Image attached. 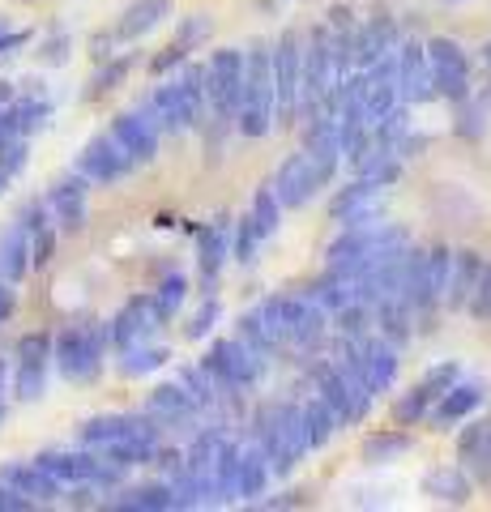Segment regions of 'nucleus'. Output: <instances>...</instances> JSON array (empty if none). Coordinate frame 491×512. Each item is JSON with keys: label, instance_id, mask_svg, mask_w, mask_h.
Instances as JSON below:
<instances>
[{"label": "nucleus", "instance_id": "f257e3e1", "mask_svg": "<svg viewBox=\"0 0 491 512\" xmlns=\"http://www.w3.org/2000/svg\"><path fill=\"white\" fill-rule=\"evenodd\" d=\"M235 128L244 137H265L274 128V64H269V43H252L244 52V86H240V107H235Z\"/></svg>", "mask_w": 491, "mask_h": 512}, {"label": "nucleus", "instance_id": "f03ea898", "mask_svg": "<svg viewBox=\"0 0 491 512\" xmlns=\"http://www.w3.org/2000/svg\"><path fill=\"white\" fill-rule=\"evenodd\" d=\"M107 325H69L52 338V363L69 384H90L103 372Z\"/></svg>", "mask_w": 491, "mask_h": 512}, {"label": "nucleus", "instance_id": "7ed1b4c3", "mask_svg": "<svg viewBox=\"0 0 491 512\" xmlns=\"http://www.w3.org/2000/svg\"><path fill=\"white\" fill-rule=\"evenodd\" d=\"M201 367L218 384V393L240 397V393H248L252 384L261 380L265 359L257 355V350H248L240 338H218V342H210V350H205Z\"/></svg>", "mask_w": 491, "mask_h": 512}, {"label": "nucleus", "instance_id": "20e7f679", "mask_svg": "<svg viewBox=\"0 0 491 512\" xmlns=\"http://www.w3.org/2000/svg\"><path fill=\"white\" fill-rule=\"evenodd\" d=\"M269 64H274V120L295 124L299 82H304V35L282 30L278 43H269Z\"/></svg>", "mask_w": 491, "mask_h": 512}, {"label": "nucleus", "instance_id": "39448f33", "mask_svg": "<svg viewBox=\"0 0 491 512\" xmlns=\"http://www.w3.org/2000/svg\"><path fill=\"white\" fill-rule=\"evenodd\" d=\"M427 52V69H432V82H436V99H449V103H462L470 99V60H466V47L449 39V35H432L423 43Z\"/></svg>", "mask_w": 491, "mask_h": 512}, {"label": "nucleus", "instance_id": "423d86ee", "mask_svg": "<svg viewBox=\"0 0 491 512\" xmlns=\"http://www.w3.org/2000/svg\"><path fill=\"white\" fill-rule=\"evenodd\" d=\"M449 248L432 244V248H415L410 256V286H406V303L410 312H436V303L445 299V278H449Z\"/></svg>", "mask_w": 491, "mask_h": 512}, {"label": "nucleus", "instance_id": "0eeeda50", "mask_svg": "<svg viewBox=\"0 0 491 512\" xmlns=\"http://www.w3.org/2000/svg\"><path fill=\"white\" fill-rule=\"evenodd\" d=\"M269 188H274V197H278L282 210H304V205L316 201V192L325 188V180H321V171H316L312 158L304 150H295V154H287L278 163Z\"/></svg>", "mask_w": 491, "mask_h": 512}, {"label": "nucleus", "instance_id": "6e6552de", "mask_svg": "<svg viewBox=\"0 0 491 512\" xmlns=\"http://www.w3.org/2000/svg\"><path fill=\"white\" fill-rule=\"evenodd\" d=\"M158 329H163V320H158V312H154V299L133 295L112 320H107V346H112L116 355H124V350L150 342Z\"/></svg>", "mask_w": 491, "mask_h": 512}, {"label": "nucleus", "instance_id": "1a4fd4ad", "mask_svg": "<svg viewBox=\"0 0 491 512\" xmlns=\"http://www.w3.org/2000/svg\"><path fill=\"white\" fill-rule=\"evenodd\" d=\"M73 171L82 175L86 184H116V180H124V175H133L137 163L116 146V137H112V133H99V137H90L86 146H82V154H77Z\"/></svg>", "mask_w": 491, "mask_h": 512}, {"label": "nucleus", "instance_id": "9d476101", "mask_svg": "<svg viewBox=\"0 0 491 512\" xmlns=\"http://www.w3.org/2000/svg\"><path fill=\"white\" fill-rule=\"evenodd\" d=\"M393 73H398V103L415 107L436 99V82H432V69H427V52L419 39H402L393 43Z\"/></svg>", "mask_w": 491, "mask_h": 512}, {"label": "nucleus", "instance_id": "9b49d317", "mask_svg": "<svg viewBox=\"0 0 491 512\" xmlns=\"http://www.w3.org/2000/svg\"><path fill=\"white\" fill-rule=\"evenodd\" d=\"M385 192L389 188L355 175V180L329 201V214H334V222H342V227H372V222H385Z\"/></svg>", "mask_w": 491, "mask_h": 512}, {"label": "nucleus", "instance_id": "f8f14e48", "mask_svg": "<svg viewBox=\"0 0 491 512\" xmlns=\"http://www.w3.org/2000/svg\"><path fill=\"white\" fill-rule=\"evenodd\" d=\"M43 205H47V214H52V222H56V231H60V235H77V231L86 227L90 184H86L77 171L60 175V180H52V188H47Z\"/></svg>", "mask_w": 491, "mask_h": 512}, {"label": "nucleus", "instance_id": "ddd939ff", "mask_svg": "<svg viewBox=\"0 0 491 512\" xmlns=\"http://www.w3.org/2000/svg\"><path fill=\"white\" fill-rule=\"evenodd\" d=\"M312 393L325 397V402L338 410L342 423H359V419H368V410H372V397H363L355 384L342 376V367L329 359L312 367Z\"/></svg>", "mask_w": 491, "mask_h": 512}, {"label": "nucleus", "instance_id": "4468645a", "mask_svg": "<svg viewBox=\"0 0 491 512\" xmlns=\"http://www.w3.org/2000/svg\"><path fill=\"white\" fill-rule=\"evenodd\" d=\"M329 333V312L308 295H282V342L312 350Z\"/></svg>", "mask_w": 491, "mask_h": 512}, {"label": "nucleus", "instance_id": "2eb2a0df", "mask_svg": "<svg viewBox=\"0 0 491 512\" xmlns=\"http://www.w3.org/2000/svg\"><path fill=\"white\" fill-rule=\"evenodd\" d=\"M107 133L116 137V146L133 158L137 167H146V163H154L158 158V128L141 116V111H120V116H112V128Z\"/></svg>", "mask_w": 491, "mask_h": 512}, {"label": "nucleus", "instance_id": "dca6fc26", "mask_svg": "<svg viewBox=\"0 0 491 512\" xmlns=\"http://www.w3.org/2000/svg\"><path fill=\"white\" fill-rule=\"evenodd\" d=\"M99 448H77V453H65V448H43L35 457V466L47 470L60 487H73V483H94L99 474Z\"/></svg>", "mask_w": 491, "mask_h": 512}, {"label": "nucleus", "instance_id": "f3484780", "mask_svg": "<svg viewBox=\"0 0 491 512\" xmlns=\"http://www.w3.org/2000/svg\"><path fill=\"white\" fill-rule=\"evenodd\" d=\"M231 256V222L218 218V222H205V227L197 231V265H201V286L205 295H214L218 286V274H223Z\"/></svg>", "mask_w": 491, "mask_h": 512}, {"label": "nucleus", "instance_id": "a211bd4d", "mask_svg": "<svg viewBox=\"0 0 491 512\" xmlns=\"http://www.w3.org/2000/svg\"><path fill=\"white\" fill-rule=\"evenodd\" d=\"M0 483L13 487L18 495H26L35 508L39 504H56L60 495H65V487H60L47 470H39L35 461H5V466H0Z\"/></svg>", "mask_w": 491, "mask_h": 512}, {"label": "nucleus", "instance_id": "6ab92c4d", "mask_svg": "<svg viewBox=\"0 0 491 512\" xmlns=\"http://www.w3.org/2000/svg\"><path fill=\"white\" fill-rule=\"evenodd\" d=\"M483 256L474 252V248H462V252H453L449 256V278H445V308H453V312H462L466 303H470V295H474V286H479V274H483Z\"/></svg>", "mask_w": 491, "mask_h": 512}, {"label": "nucleus", "instance_id": "aec40b11", "mask_svg": "<svg viewBox=\"0 0 491 512\" xmlns=\"http://www.w3.org/2000/svg\"><path fill=\"white\" fill-rule=\"evenodd\" d=\"M402 350L393 346V342H385V338H363V389H368L372 397L376 393H385L393 380H398V359Z\"/></svg>", "mask_w": 491, "mask_h": 512}, {"label": "nucleus", "instance_id": "412c9836", "mask_svg": "<svg viewBox=\"0 0 491 512\" xmlns=\"http://www.w3.org/2000/svg\"><path fill=\"white\" fill-rule=\"evenodd\" d=\"M479 406H483V384H474V380H457V384H449V389L432 402V410H427V419L440 423V427H449V423H466Z\"/></svg>", "mask_w": 491, "mask_h": 512}, {"label": "nucleus", "instance_id": "4be33fe9", "mask_svg": "<svg viewBox=\"0 0 491 512\" xmlns=\"http://www.w3.org/2000/svg\"><path fill=\"white\" fill-rule=\"evenodd\" d=\"M171 90H176L180 99V116H184V133L188 128H201L205 116H210V103H205V73L201 64H180V77L171 82Z\"/></svg>", "mask_w": 491, "mask_h": 512}, {"label": "nucleus", "instance_id": "5701e85b", "mask_svg": "<svg viewBox=\"0 0 491 512\" xmlns=\"http://www.w3.org/2000/svg\"><path fill=\"white\" fill-rule=\"evenodd\" d=\"M171 18V0H133V5H124L120 22L112 26V39L116 43H133L141 35H150L158 22Z\"/></svg>", "mask_w": 491, "mask_h": 512}, {"label": "nucleus", "instance_id": "b1692460", "mask_svg": "<svg viewBox=\"0 0 491 512\" xmlns=\"http://www.w3.org/2000/svg\"><path fill=\"white\" fill-rule=\"evenodd\" d=\"M146 414H154V419L163 423V427H180V423L193 419L197 406H193V397L184 393L180 380H167V384H154V389H150Z\"/></svg>", "mask_w": 491, "mask_h": 512}, {"label": "nucleus", "instance_id": "393cba45", "mask_svg": "<svg viewBox=\"0 0 491 512\" xmlns=\"http://www.w3.org/2000/svg\"><path fill=\"white\" fill-rule=\"evenodd\" d=\"M393 43H398V26L389 18H363L355 30V69L376 64L385 52H393Z\"/></svg>", "mask_w": 491, "mask_h": 512}, {"label": "nucleus", "instance_id": "a878e982", "mask_svg": "<svg viewBox=\"0 0 491 512\" xmlns=\"http://www.w3.org/2000/svg\"><path fill=\"white\" fill-rule=\"evenodd\" d=\"M137 111L158 128V137H176V133H184L180 99H176V90H171V82H158V86L146 94V99H141Z\"/></svg>", "mask_w": 491, "mask_h": 512}, {"label": "nucleus", "instance_id": "bb28decb", "mask_svg": "<svg viewBox=\"0 0 491 512\" xmlns=\"http://www.w3.org/2000/svg\"><path fill=\"white\" fill-rule=\"evenodd\" d=\"M457 457L466 461V470H474L479 483L491 478V419H474L457 436Z\"/></svg>", "mask_w": 491, "mask_h": 512}, {"label": "nucleus", "instance_id": "cd10ccee", "mask_svg": "<svg viewBox=\"0 0 491 512\" xmlns=\"http://www.w3.org/2000/svg\"><path fill=\"white\" fill-rule=\"evenodd\" d=\"M107 508L116 512H171L176 508V491L171 483H137V487H124L116 500H107Z\"/></svg>", "mask_w": 491, "mask_h": 512}, {"label": "nucleus", "instance_id": "c85d7f7f", "mask_svg": "<svg viewBox=\"0 0 491 512\" xmlns=\"http://www.w3.org/2000/svg\"><path fill=\"white\" fill-rule=\"evenodd\" d=\"M240 457H244V444L223 440L214 457V470H210V483H214V504H235L240 500Z\"/></svg>", "mask_w": 491, "mask_h": 512}, {"label": "nucleus", "instance_id": "c756f323", "mask_svg": "<svg viewBox=\"0 0 491 512\" xmlns=\"http://www.w3.org/2000/svg\"><path fill=\"white\" fill-rule=\"evenodd\" d=\"M26 274H30V231L22 222H13V227H5V235H0V278L18 286Z\"/></svg>", "mask_w": 491, "mask_h": 512}, {"label": "nucleus", "instance_id": "7c9ffc66", "mask_svg": "<svg viewBox=\"0 0 491 512\" xmlns=\"http://www.w3.org/2000/svg\"><path fill=\"white\" fill-rule=\"evenodd\" d=\"M269 478H274V470H269L261 444L252 440V444L244 448V457H240V500L257 504L261 495H265V487H269Z\"/></svg>", "mask_w": 491, "mask_h": 512}, {"label": "nucleus", "instance_id": "2f4dec72", "mask_svg": "<svg viewBox=\"0 0 491 512\" xmlns=\"http://www.w3.org/2000/svg\"><path fill=\"white\" fill-rule=\"evenodd\" d=\"M423 491L427 495H436V500H445V504H470V495H474V483L466 478V470H457V466H440L423 478Z\"/></svg>", "mask_w": 491, "mask_h": 512}, {"label": "nucleus", "instance_id": "473e14b6", "mask_svg": "<svg viewBox=\"0 0 491 512\" xmlns=\"http://www.w3.org/2000/svg\"><path fill=\"white\" fill-rule=\"evenodd\" d=\"M133 64H137V56H107L103 64H99V73L90 77V86H86V103H99V99H107L112 90H120L124 82H129V73H133Z\"/></svg>", "mask_w": 491, "mask_h": 512}, {"label": "nucleus", "instance_id": "72a5a7b5", "mask_svg": "<svg viewBox=\"0 0 491 512\" xmlns=\"http://www.w3.org/2000/svg\"><path fill=\"white\" fill-rule=\"evenodd\" d=\"M223 440H227V431L201 427L197 436H193V444L184 448V474H205V478H210L214 457H218V448H223Z\"/></svg>", "mask_w": 491, "mask_h": 512}, {"label": "nucleus", "instance_id": "f704fd0d", "mask_svg": "<svg viewBox=\"0 0 491 512\" xmlns=\"http://www.w3.org/2000/svg\"><path fill=\"white\" fill-rule=\"evenodd\" d=\"M299 410H304V431H308V444L312 448H321V444H329V440L338 436L342 419H338V410L329 406L325 397H312V402H304Z\"/></svg>", "mask_w": 491, "mask_h": 512}, {"label": "nucleus", "instance_id": "c9c22d12", "mask_svg": "<svg viewBox=\"0 0 491 512\" xmlns=\"http://www.w3.org/2000/svg\"><path fill=\"white\" fill-rule=\"evenodd\" d=\"M304 295L316 299L329 316H334L338 308H346V303L355 299V282H351V278H342V274H334V269H325V274L316 278V282H308V291H304Z\"/></svg>", "mask_w": 491, "mask_h": 512}, {"label": "nucleus", "instance_id": "e433bc0d", "mask_svg": "<svg viewBox=\"0 0 491 512\" xmlns=\"http://www.w3.org/2000/svg\"><path fill=\"white\" fill-rule=\"evenodd\" d=\"M248 218H252V231H257L261 244H269V239L278 235V227H282V205H278V197H274V188H269V184H261L257 192H252Z\"/></svg>", "mask_w": 491, "mask_h": 512}, {"label": "nucleus", "instance_id": "4c0bfd02", "mask_svg": "<svg viewBox=\"0 0 491 512\" xmlns=\"http://www.w3.org/2000/svg\"><path fill=\"white\" fill-rule=\"evenodd\" d=\"M436 397H440V393L432 389V384L419 380L415 389H406V393L398 397V402H393V423H398V427H415V423H423Z\"/></svg>", "mask_w": 491, "mask_h": 512}, {"label": "nucleus", "instance_id": "58836bf2", "mask_svg": "<svg viewBox=\"0 0 491 512\" xmlns=\"http://www.w3.org/2000/svg\"><path fill=\"white\" fill-rule=\"evenodd\" d=\"M47 367L52 363H35V359H18L13 363V397L18 402H39V397L47 393Z\"/></svg>", "mask_w": 491, "mask_h": 512}, {"label": "nucleus", "instance_id": "ea45409f", "mask_svg": "<svg viewBox=\"0 0 491 512\" xmlns=\"http://www.w3.org/2000/svg\"><path fill=\"white\" fill-rule=\"evenodd\" d=\"M171 359V350L167 346H150V342H141V346H133V350H124L120 355V376H129V380H137V376H150V372H158Z\"/></svg>", "mask_w": 491, "mask_h": 512}, {"label": "nucleus", "instance_id": "a19ab883", "mask_svg": "<svg viewBox=\"0 0 491 512\" xmlns=\"http://www.w3.org/2000/svg\"><path fill=\"white\" fill-rule=\"evenodd\" d=\"M363 461H372V466H385V461H398L402 453H410V436L406 431H380V436H368L363 440Z\"/></svg>", "mask_w": 491, "mask_h": 512}, {"label": "nucleus", "instance_id": "79ce46f5", "mask_svg": "<svg viewBox=\"0 0 491 512\" xmlns=\"http://www.w3.org/2000/svg\"><path fill=\"white\" fill-rule=\"evenodd\" d=\"M154 299V312H158V320H176L180 316V308H184V299H188V278L184 274H167L163 282H158V291L150 295Z\"/></svg>", "mask_w": 491, "mask_h": 512}, {"label": "nucleus", "instance_id": "37998d69", "mask_svg": "<svg viewBox=\"0 0 491 512\" xmlns=\"http://www.w3.org/2000/svg\"><path fill=\"white\" fill-rule=\"evenodd\" d=\"M180 384H184V393L193 397L197 414H201V410H210L218 397H223V393H218V384L210 380V372H205L201 363H197V367H184V372H180Z\"/></svg>", "mask_w": 491, "mask_h": 512}, {"label": "nucleus", "instance_id": "c03bdc74", "mask_svg": "<svg viewBox=\"0 0 491 512\" xmlns=\"http://www.w3.org/2000/svg\"><path fill=\"white\" fill-rule=\"evenodd\" d=\"M30 163V137H0V184L18 180Z\"/></svg>", "mask_w": 491, "mask_h": 512}, {"label": "nucleus", "instance_id": "a18cd8bd", "mask_svg": "<svg viewBox=\"0 0 491 512\" xmlns=\"http://www.w3.org/2000/svg\"><path fill=\"white\" fill-rule=\"evenodd\" d=\"M223 320V303H218V295H205L201 299V308L188 316V325H184V338L188 342H201V338H210L214 325Z\"/></svg>", "mask_w": 491, "mask_h": 512}, {"label": "nucleus", "instance_id": "49530a36", "mask_svg": "<svg viewBox=\"0 0 491 512\" xmlns=\"http://www.w3.org/2000/svg\"><path fill=\"white\" fill-rule=\"evenodd\" d=\"M56 239H60V231H56V222H52V218L39 222V227L30 231V269L52 265V256H56Z\"/></svg>", "mask_w": 491, "mask_h": 512}, {"label": "nucleus", "instance_id": "de8ad7c7", "mask_svg": "<svg viewBox=\"0 0 491 512\" xmlns=\"http://www.w3.org/2000/svg\"><path fill=\"white\" fill-rule=\"evenodd\" d=\"M257 248H261V239H257V231H252V218L244 214L240 222H231V256L240 265H252L257 261Z\"/></svg>", "mask_w": 491, "mask_h": 512}, {"label": "nucleus", "instance_id": "09e8293b", "mask_svg": "<svg viewBox=\"0 0 491 512\" xmlns=\"http://www.w3.org/2000/svg\"><path fill=\"white\" fill-rule=\"evenodd\" d=\"M210 35H214V22L205 18V13H197L193 22H184V26L176 30V43H184L188 52H197V47H201L205 39H210Z\"/></svg>", "mask_w": 491, "mask_h": 512}, {"label": "nucleus", "instance_id": "8fccbe9b", "mask_svg": "<svg viewBox=\"0 0 491 512\" xmlns=\"http://www.w3.org/2000/svg\"><path fill=\"white\" fill-rule=\"evenodd\" d=\"M457 133H462V137H479L483 133V107L474 99L457 103Z\"/></svg>", "mask_w": 491, "mask_h": 512}, {"label": "nucleus", "instance_id": "3c124183", "mask_svg": "<svg viewBox=\"0 0 491 512\" xmlns=\"http://www.w3.org/2000/svg\"><path fill=\"white\" fill-rule=\"evenodd\" d=\"M184 60H188V47L171 39V43L163 47V52H158V56L150 60V73H154V77H163V73H171V69H180Z\"/></svg>", "mask_w": 491, "mask_h": 512}, {"label": "nucleus", "instance_id": "603ef678", "mask_svg": "<svg viewBox=\"0 0 491 512\" xmlns=\"http://www.w3.org/2000/svg\"><path fill=\"white\" fill-rule=\"evenodd\" d=\"M69 47H73L69 35H52V39H43L39 60H43V64H65V60H69Z\"/></svg>", "mask_w": 491, "mask_h": 512}, {"label": "nucleus", "instance_id": "864d4df0", "mask_svg": "<svg viewBox=\"0 0 491 512\" xmlns=\"http://www.w3.org/2000/svg\"><path fill=\"white\" fill-rule=\"evenodd\" d=\"M30 508H35V504H30L26 495H18L13 487L0 483V512H30Z\"/></svg>", "mask_w": 491, "mask_h": 512}, {"label": "nucleus", "instance_id": "5fc2aeb1", "mask_svg": "<svg viewBox=\"0 0 491 512\" xmlns=\"http://www.w3.org/2000/svg\"><path fill=\"white\" fill-rule=\"evenodd\" d=\"M261 508H269V512H278V508H304V491H282V495H274V500H257Z\"/></svg>", "mask_w": 491, "mask_h": 512}, {"label": "nucleus", "instance_id": "6e6d98bb", "mask_svg": "<svg viewBox=\"0 0 491 512\" xmlns=\"http://www.w3.org/2000/svg\"><path fill=\"white\" fill-rule=\"evenodd\" d=\"M13 312H18V295H13V282L0 278V325H5Z\"/></svg>", "mask_w": 491, "mask_h": 512}, {"label": "nucleus", "instance_id": "4d7b16f0", "mask_svg": "<svg viewBox=\"0 0 491 512\" xmlns=\"http://www.w3.org/2000/svg\"><path fill=\"white\" fill-rule=\"evenodd\" d=\"M5 393H9V363L0 359V397H5Z\"/></svg>", "mask_w": 491, "mask_h": 512}, {"label": "nucleus", "instance_id": "13d9d810", "mask_svg": "<svg viewBox=\"0 0 491 512\" xmlns=\"http://www.w3.org/2000/svg\"><path fill=\"white\" fill-rule=\"evenodd\" d=\"M5 103H13V86H9V82H0V107H5Z\"/></svg>", "mask_w": 491, "mask_h": 512}, {"label": "nucleus", "instance_id": "bf43d9fd", "mask_svg": "<svg viewBox=\"0 0 491 512\" xmlns=\"http://www.w3.org/2000/svg\"><path fill=\"white\" fill-rule=\"evenodd\" d=\"M5 419H9V402L0 397V427H5Z\"/></svg>", "mask_w": 491, "mask_h": 512}, {"label": "nucleus", "instance_id": "052dcab7", "mask_svg": "<svg viewBox=\"0 0 491 512\" xmlns=\"http://www.w3.org/2000/svg\"><path fill=\"white\" fill-rule=\"evenodd\" d=\"M483 64H487V73H491V43L483 47Z\"/></svg>", "mask_w": 491, "mask_h": 512}, {"label": "nucleus", "instance_id": "680f3d73", "mask_svg": "<svg viewBox=\"0 0 491 512\" xmlns=\"http://www.w3.org/2000/svg\"><path fill=\"white\" fill-rule=\"evenodd\" d=\"M22 5H30V0H22Z\"/></svg>", "mask_w": 491, "mask_h": 512}, {"label": "nucleus", "instance_id": "e2e57ef3", "mask_svg": "<svg viewBox=\"0 0 491 512\" xmlns=\"http://www.w3.org/2000/svg\"><path fill=\"white\" fill-rule=\"evenodd\" d=\"M0 188H5V184H0Z\"/></svg>", "mask_w": 491, "mask_h": 512}]
</instances>
